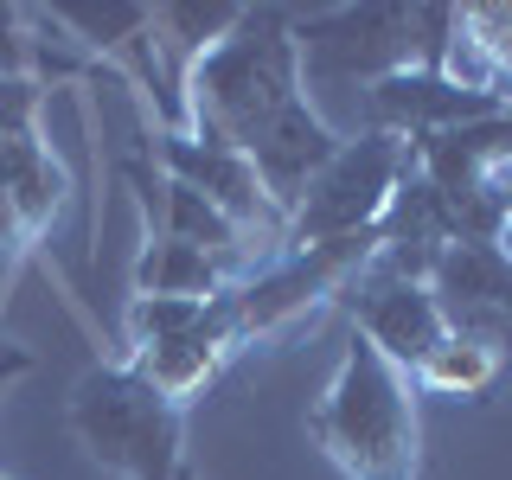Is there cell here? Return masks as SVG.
<instances>
[{
    "instance_id": "obj_1",
    "label": "cell",
    "mask_w": 512,
    "mask_h": 480,
    "mask_svg": "<svg viewBox=\"0 0 512 480\" xmlns=\"http://www.w3.org/2000/svg\"><path fill=\"white\" fill-rule=\"evenodd\" d=\"M295 103H308L301 84V45L288 7H244L231 39L192 64L180 84V135L205 148L250 154Z\"/></svg>"
},
{
    "instance_id": "obj_2",
    "label": "cell",
    "mask_w": 512,
    "mask_h": 480,
    "mask_svg": "<svg viewBox=\"0 0 512 480\" xmlns=\"http://www.w3.org/2000/svg\"><path fill=\"white\" fill-rule=\"evenodd\" d=\"M314 442L346 480H416V461H423L416 384L359 333H346L340 365L314 404Z\"/></svg>"
},
{
    "instance_id": "obj_3",
    "label": "cell",
    "mask_w": 512,
    "mask_h": 480,
    "mask_svg": "<svg viewBox=\"0 0 512 480\" xmlns=\"http://www.w3.org/2000/svg\"><path fill=\"white\" fill-rule=\"evenodd\" d=\"M64 423H71V436L84 442L96 468L122 480H173L186 468V410L148 391L122 359L90 365L71 384Z\"/></svg>"
},
{
    "instance_id": "obj_4",
    "label": "cell",
    "mask_w": 512,
    "mask_h": 480,
    "mask_svg": "<svg viewBox=\"0 0 512 480\" xmlns=\"http://www.w3.org/2000/svg\"><path fill=\"white\" fill-rule=\"evenodd\" d=\"M122 365L167 404H192L224 359L237 352V314L231 288L212 301H173V295H128L122 308Z\"/></svg>"
},
{
    "instance_id": "obj_5",
    "label": "cell",
    "mask_w": 512,
    "mask_h": 480,
    "mask_svg": "<svg viewBox=\"0 0 512 480\" xmlns=\"http://www.w3.org/2000/svg\"><path fill=\"white\" fill-rule=\"evenodd\" d=\"M416 173L410 141L397 135H340L333 160L314 173V186L301 192V205L288 212V244H333V237H372L391 192Z\"/></svg>"
},
{
    "instance_id": "obj_6",
    "label": "cell",
    "mask_w": 512,
    "mask_h": 480,
    "mask_svg": "<svg viewBox=\"0 0 512 480\" xmlns=\"http://www.w3.org/2000/svg\"><path fill=\"white\" fill-rule=\"evenodd\" d=\"M372 263V237H333V244H288L282 256H269L256 276L231 288V314H237V352L256 340H276L295 320H308L314 308L340 301V288Z\"/></svg>"
},
{
    "instance_id": "obj_7",
    "label": "cell",
    "mask_w": 512,
    "mask_h": 480,
    "mask_svg": "<svg viewBox=\"0 0 512 480\" xmlns=\"http://www.w3.org/2000/svg\"><path fill=\"white\" fill-rule=\"evenodd\" d=\"M295 45H301V84L308 77L378 84V77L416 64V13L410 7H314V13H295Z\"/></svg>"
},
{
    "instance_id": "obj_8",
    "label": "cell",
    "mask_w": 512,
    "mask_h": 480,
    "mask_svg": "<svg viewBox=\"0 0 512 480\" xmlns=\"http://www.w3.org/2000/svg\"><path fill=\"white\" fill-rule=\"evenodd\" d=\"M154 167L167 173V180L192 186L205 205H218L263 256L288 250V212L263 192V180H256V167L244 154L205 148V141H192V135H154Z\"/></svg>"
},
{
    "instance_id": "obj_9",
    "label": "cell",
    "mask_w": 512,
    "mask_h": 480,
    "mask_svg": "<svg viewBox=\"0 0 512 480\" xmlns=\"http://www.w3.org/2000/svg\"><path fill=\"white\" fill-rule=\"evenodd\" d=\"M64 192H71L64 167L45 148V128H39V84L13 77V84H0V199L13 205V218L39 244V237H52Z\"/></svg>"
},
{
    "instance_id": "obj_10",
    "label": "cell",
    "mask_w": 512,
    "mask_h": 480,
    "mask_svg": "<svg viewBox=\"0 0 512 480\" xmlns=\"http://www.w3.org/2000/svg\"><path fill=\"white\" fill-rule=\"evenodd\" d=\"M429 295L448 333L493 346L512 365V256L500 244H448L429 269Z\"/></svg>"
},
{
    "instance_id": "obj_11",
    "label": "cell",
    "mask_w": 512,
    "mask_h": 480,
    "mask_svg": "<svg viewBox=\"0 0 512 480\" xmlns=\"http://www.w3.org/2000/svg\"><path fill=\"white\" fill-rule=\"evenodd\" d=\"M340 308L352 314V333H359L372 352H384L404 378H416V365L448 340L429 282H397V276L359 269V276L340 288Z\"/></svg>"
},
{
    "instance_id": "obj_12",
    "label": "cell",
    "mask_w": 512,
    "mask_h": 480,
    "mask_svg": "<svg viewBox=\"0 0 512 480\" xmlns=\"http://www.w3.org/2000/svg\"><path fill=\"white\" fill-rule=\"evenodd\" d=\"M365 103H372V128L378 135H397V141H429V135H442V128H468V122H487V116L506 109V103H493V96L455 90L442 71H416V64L365 84Z\"/></svg>"
},
{
    "instance_id": "obj_13",
    "label": "cell",
    "mask_w": 512,
    "mask_h": 480,
    "mask_svg": "<svg viewBox=\"0 0 512 480\" xmlns=\"http://www.w3.org/2000/svg\"><path fill=\"white\" fill-rule=\"evenodd\" d=\"M333 148H340V135L327 128V116H320L314 103H295V109H288V116L244 154V160L256 167V180H263L269 199H276L282 212H295L301 192L314 186V173L333 160Z\"/></svg>"
},
{
    "instance_id": "obj_14",
    "label": "cell",
    "mask_w": 512,
    "mask_h": 480,
    "mask_svg": "<svg viewBox=\"0 0 512 480\" xmlns=\"http://www.w3.org/2000/svg\"><path fill=\"white\" fill-rule=\"evenodd\" d=\"M237 20H244V7H231V0H212V7H180V0L148 7V52H154V71H160L173 116H180V84L192 77V64L205 52H218Z\"/></svg>"
},
{
    "instance_id": "obj_15",
    "label": "cell",
    "mask_w": 512,
    "mask_h": 480,
    "mask_svg": "<svg viewBox=\"0 0 512 480\" xmlns=\"http://www.w3.org/2000/svg\"><path fill=\"white\" fill-rule=\"evenodd\" d=\"M218 263L199 256L192 244H173V237H141V263H135V295H173V301H212L224 295Z\"/></svg>"
},
{
    "instance_id": "obj_16",
    "label": "cell",
    "mask_w": 512,
    "mask_h": 480,
    "mask_svg": "<svg viewBox=\"0 0 512 480\" xmlns=\"http://www.w3.org/2000/svg\"><path fill=\"white\" fill-rule=\"evenodd\" d=\"M506 378V359L493 346L480 340H461V333H448V340L429 352L423 365H416V391H436V397H468V404H480V397H493V384Z\"/></svg>"
},
{
    "instance_id": "obj_17",
    "label": "cell",
    "mask_w": 512,
    "mask_h": 480,
    "mask_svg": "<svg viewBox=\"0 0 512 480\" xmlns=\"http://www.w3.org/2000/svg\"><path fill=\"white\" fill-rule=\"evenodd\" d=\"M461 32L487 52V64L500 71L506 103H512V7L506 0H474V7H461Z\"/></svg>"
},
{
    "instance_id": "obj_18",
    "label": "cell",
    "mask_w": 512,
    "mask_h": 480,
    "mask_svg": "<svg viewBox=\"0 0 512 480\" xmlns=\"http://www.w3.org/2000/svg\"><path fill=\"white\" fill-rule=\"evenodd\" d=\"M13 77H32V26L26 7H0V84Z\"/></svg>"
},
{
    "instance_id": "obj_19",
    "label": "cell",
    "mask_w": 512,
    "mask_h": 480,
    "mask_svg": "<svg viewBox=\"0 0 512 480\" xmlns=\"http://www.w3.org/2000/svg\"><path fill=\"white\" fill-rule=\"evenodd\" d=\"M26 372H32V352H26V346H13V340H0V397H7Z\"/></svg>"
},
{
    "instance_id": "obj_20",
    "label": "cell",
    "mask_w": 512,
    "mask_h": 480,
    "mask_svg": "<svg viewBox=\"0 0 512 480\" xmlns=\"http://www.w3.org/2000/svg\"><path fill=\"white\" fill-rule=\"evenodd\" d=\"M506 128H512V103H506ZM500 192L512 199V160H506V173H500Z\"/></svg>"
},
{
    "instance_id": "obj_21",
    "label": "cell",
    "mask_w": 512,
    "mask_h": 480,
    "mask_svg": "<svg viewBox=\"0 0 512 480\" xmlns=\"http://www.w3.org/2000/svg\"><path fill=\"white\" fill-rule=\"evenodd\" d=\"M493 244H500V250L512 256V212H506V224H500V237H493Z\"/></svg>"
},
{
    "instance_id": "obj_22",
    "label": "cell",
    "mask_w": 512,
    "mask_h": 480,
    "mask_svg": "<svg viewBox=\"0 0 512 480\" xmlns=\"http://www.w3.org/2000/svg\"><path fill=\"white\" fill-rule=\"evenodd\" d=\"M173 480H199V474H192V468H180V474H173Z\"/></svg>"
}]
</instances>
